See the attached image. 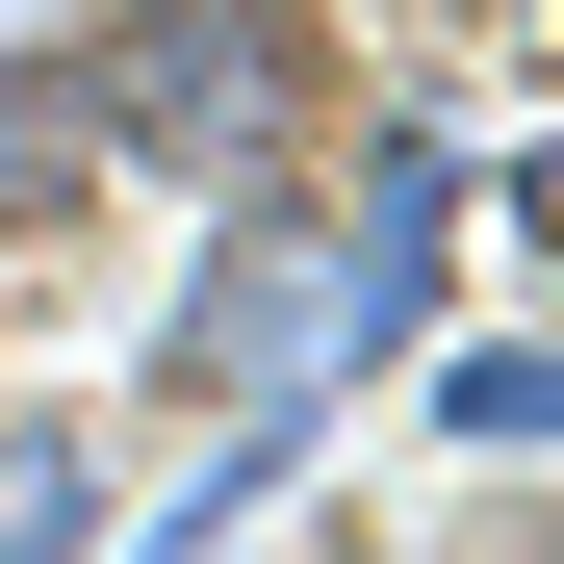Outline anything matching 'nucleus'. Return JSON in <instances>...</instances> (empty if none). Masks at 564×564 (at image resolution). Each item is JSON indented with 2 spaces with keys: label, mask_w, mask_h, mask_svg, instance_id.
<instances>
[{
  "label": "nucleus",
  "mask_w": 564,
  "mask_h": 564,
  "mask_svg": "<svg viewBox=\"0 0 564 564\" xmlns=\"http://www.w3.org/2000/svg\"><path fill=\"white\" fill-rule=\"evenodd\" d=\"M77 77H104L129 180H308L334 154V26L308 0H129V26H77Z\"/></svg>",
  "instance_id": "f257e3e1"
},
{
  "label": "nucleus",
  "mask_w": 564,
  "mask_h": 564,
  "mask_svg": "<svg viewBox=\"0 0 564 564\" xmlns=\"http://www.w3.org/2000/svg\"><path fill=\"white\" fill-rule=\"evenodd\" d=\"M334 359H386L359 334V257L308 180H206V257H180V334H154V411H308Z\"/></svg>",
  "instance_id": "f03ea898"
},
{
  "label": "nucleus",
  "mask_w": 564,
  "mask_h": 564,
  "mask_svg": "<svg viewBox=\"0 0 564 564\" xmlns=\"http://www.w3.org/2000/svg\"><path fill=\"white\" fill-rule=\"evenodd\" d=\"M104 77H77V52H0V231H52V206H104Z\"/></svg>",
  "instance_id": "7ed1b4c3"
},
{
  "label": "nucleus",
  "mask_w": 564,
  "mask_h": 564,
  "mask_svg": "<svg viewBox=\"0 0 564 564\" xmlns=\"http://www.w3.org/2000/svg\"><path fill=\"white\" fill-rule=\"evenodd\" d=\"M0 564H104V436L77 411H0Z\"/></svg>",
  "instance_id": "20e7f679"
},
{
  "label": "nucleus",
  "mask_w": 564,
  "mask_h": 564,
  "mask_svg": "<svg viewBox=\"0 0 564 564\" xmlns=\"http://www.w3.org/2000/svg\"><path fill=\"white\" fill-rule=\"evenodd\" d=\"M539 411H564L539 334H462V359H436V436H462V462H539Z\"/></svg>",
  "instance_id": "39448f33"
}]
</instances>
